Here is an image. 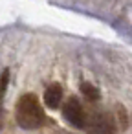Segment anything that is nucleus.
Instances as JSON below:
<instances>
[{
    "instance_id": "1",
    "label": "nucleus",
    "mask_w": 132,
    "mask_h": 134,
    "mask_svg": "<svg viewBox=\"0 0 132 134\" xmlns=\"http://www.w3.org/2000/svg\"><path fill=\"white\" fill-rule=\"evenodd\" d=\"M15 119H17L19 127H22L26 130H33V129H39L41 125H44V119H46L44 108L35 94H24L17 101Z\"/></svg>"
},
{
    "instance_id": "2",
    "label": "nucleus",
    "mask_w": 132,
    "mask_h": 134,
    "mask_svg": "<svg viewBox=\"0 0 132 134\" xmlns=\"http://www.w3.org/2000/svg\"><path fill=\"white\" fill-rule=\"evenodd\" d=\"M84 129L88 134H116L117 132L114 116L105 110H95L92 116H88Z\"/></svg>"
},
{
    "instance_id": "3",
    "label": "nucleus",
    "mask_w": 132,
    "mask_h": 134,
    "mask_svg": "<svg viewBox=\"0 0 132 134\" xmlns=\"http://www.w3.org/2000/svg\"><path fill=\"white\" fill-rule=\"evenodd\" d=\"M62 116H64V119H66L72 127H75V129H84L86 118H88L84 107L81 105V101H79L77 97H70V99L62 105Z\"/></svg>"
},
{
    "instance_id": "4",
    "label": "nucleus",
    "mask_w": 132,
    "mask_h": 134,
    "mask_svg": "<svg viewBox=\"0 0 132 134\" xmlns=\"http://www.w3.org/2000/svg\"><path fill=\"white\" fill-rule=\"evenodd\" d=\"M62 101V86L59 83H51L44 90V103L48 108H57Z\"/></svg>"
},
{
    "instance_id": "5",
    "label": "nucleus",
    "mask_w": 132,
    "mask_h": 134,
    "mask_svg": "<svg viewBox=\"0 0 132 134\" xmlns=\"http://www.w3.org/2000/svg\"><path fill=\"white\" fill-rule=\"evenodd\" d=\"M81 94H83L90 103L101 99V92H99V88H97L95 85H92V83H83V85H81Z\"/></svg>"
},
{
    "instance_id": "6",
    "label": "nucleus",
    "mask_w": 132,
    "mask_h": 134,
    "mask_svg": "<svg viewBox=\"0 0 132 134\" xmlns=\"http://www.w3.org/2000/svg\"><path fill=\"white\" fill-rule=\"evenodd\" d=\"M114 121H116V127L125 130L127 125H128V119H127V110L123 105H116V116H114Z\"/></svg>"
},
{
    "instance_id": "7",
    "label": "nucleus",
    "mask_w": 132,
    "mask_h": 134,
    "mask_svg": "<svg viewBox=\"0 0 132 134\" xmlns=\"http://www.w3.org/2000/svg\"><path fill=\"white\" fill-rule=\"evenodd\" d=\"M8 81H9V70L6 68V70L2 72V77H0V108H2V97H4V94H6Z\"/></svg>"
}]
</instances>
